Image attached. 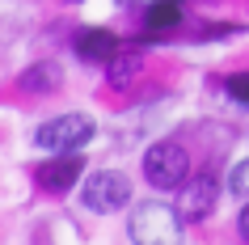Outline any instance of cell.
I'll use <instances>...</instances> for the list:
<instances>
[{
  "label": "cell",
  "mask_w": 249,
  "mask_h": 245,
  "mask_svg": "<svg viewBox=\"0 0 249 245\" xmlns=\"http://www.w3.org/2000/svg\"><path fill=\"white\" fill-rule=\"evenodd\" d=\"M80 173H85L80 156H76V152H64L59 161H47V165L38 169V182L47 186V190H68V186H72Z\"/></svg>",
  "instance_id": "obj_6"
},
{
  "label": "cell",
  "mask_w": 249,
  "mask_h": 245,
  "mask_svg": "<svg viewBox=\"0 0 249 245\" xmlns=\"http://www.w3.org/2000/svg\"><path fill=\"white\" fill-rule=\"evenodd\" d=\"M215 199H220V178L207 169V173H195V178L182 182L178 211H182V220H207L211 207H215Z\"/></svg>",
  "instance_id": "obj_5"
},
{
  "label": "cell",
  "mask_w": 249,
  "mask_h": 245,
  "mask_svg": "<svg viewBox=\"0 0 249 245\" xmlns=\"http://www.w3.org/2000/svg\"><path fill=\"white\" fill-rule=\"evenodd\" d=\"M228 93H232L236 102L249 106V72H236V76H228Z\"/></svg>",
  "instance_id": "obj_12"
},
{
  "label": "cell",
  "mask_w": 249,
  "mask_h": 245,
  "mask_svg": "<svg viewBox=\"0 0 249 245\" xmlns=\"http://www.w3.org/2000/svg\"><path fill=\"white\" fill-rule=\"evenodd\" d=\"M241 232H245V237H249V207H245V211H241Z\"/></svg>",
  "instance_id": "obj_13"
},
{
  "label": "cell",
  "mask_w": 249,
  "mask_h": 245,
  "mask_svg": "<svg viewBox=\"0 0 249 245\" xmlns=\"http://www.w3.org/2000/svg\"><path fill=\"white\" fill-rule=\"evenodd\" d=\"M80 203L89 207V211H97V216H110V211L131 203V182L123 178V173H110V169L89 173L85 186H80Z\"/></svg>",
  "instance_id": "obj_3"
},
{
  "label": "cell",
  "mask_w": 249,
  "mask_h": 245,
  "mask_svg": "<svg viewBox=\"0 0 249 245\" xmlns=\"http://www.w3.org/2000/svg\"><path fill=\"white\" fill-rule=\"evenodd\" d=\"M93 118L89 114H59L51 118V123H42L38 135H34V144H42L47 152H76V148H85V144L93 140Z\"/></svg>",
  "instance_id": "obj_2"
},
{
  "label": "cell",
  "mask_w": 249,
  "mask_h": 245,
  "mask_svg": "<svg viewBox=\"0 0 249 245\" xmlns=\"http://www.w3.org/2000/svg\"><path fill=\"white\" fill-rule=\"evenodd\" d=\"M55 85H59V68L55 64H34L21 72V89L26 93H51Z\"/></svg>",
  "instance_id": "obj_9"
},
{
  "label": "cell",
  "mask_w": 249,
  "mask_h": 245,
  "mask_svg": "<svg viewBox=\"0 0 249 245\" xmlns=\"http://www.w3.org/2000/svg\"><path fill=\"white\" fill-rule=\"evenodd\" d=\"M140 72H144V55L135 51H123L110 59V72H106V80L114 85V89H131L135 80H140Z\"/></svg>",
  "instance_id": "obj_8"
},
{
  "label": "cell",
  "mask_w": 249,
  "mask_h": 245,
  "mask_svg": "<svg viewBox=\"0 0 249 245\" xmlns=\"http://www.w3.org/2000/svg\"><path fill=\"white\" fill-rule=\"evenodd\" d=\"M228 186H232V194L249 199V161H241V165L232 169V178H228Z\"/></svg>",
  "instance_id": "obj_11"
},
{
  "label": "cell",
  "mask_w": 249,
  "mask_h": 245,
  "mask_svg": "<svg viewBox=\"0 0 249 245\" xmlns=\"http://www.w3.org/2000/svg\"><path fill=\"white\" fill-rule=\"evenodd\" d=\"M186 173H190V156H186L182 144L173 140H160L152 144L144 152V178L157 186V190H173V186H182Z\"/></svg>",
  "instance_id": "obj_1"
},
{
  "label": "cell",
  "mask_w": 249,
  "mask_h": 245,
  "mask_svg": "<svg viewBox=\"0 0 249 245\" xmlns=\"http://www.w3.org/2000/svg\"><path fill=\"white\" fill-rule=\"evenodd\" d=\"M76 51L80 59H93V64H110L118 55V38L110 30H80L76 34Z\"/></svg>",
  "instance_id": "obj_7"
},
{
  "label": "cell",
  "mask_w": 249,
  "mask_h": 245,
  "mask_svg": "<svg viewBox=\"0 0 249 245\" xmlns=\"http://www.w3.org/2000/svg\"><path fill=\"white\" fill-rule=\"evenodd\" d=\"M148 26H152V30L178 26V0H160V4H152V9H148Z\"/></svg>",
  "instance_id": "obj_10"
},
{
  "label": "cell",
  "mask_w": 249,
  "mask_h": 245,
  "mask_svg": "<svg viewBox=\"0 0 249 245\" xmlns=\"http://www.w3.org/2000/svg\"><path fill=\"white\" fill-rule=\"evenodd\" d=\"M131 237L135 241H178L182 237V211L165 203H144L131 216Z\"/></svg>",
  "instance_id": "obj_4"
}]
</instances>
